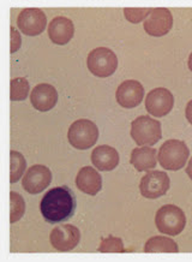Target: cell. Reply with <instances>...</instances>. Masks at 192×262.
<instances>
[{
  "mask_svg": "<svg viewBox=\"0 0 192 262\" xmlns=\"http://www.w3.org/2000/svg\"><path fill=\"white\" fill-rule=\"evenodd\" d=\"M77 189L87 195L95 196L102 189V177L90 166L81 168L76 177Z\"/></svg>",
  "mask_w": 192,
  "mask_h": 262,
  "instance_id": "2e32d148",
  "label": "cell"
},
{
  "mask_svg": "<svg viewBox=\"0 0 192 262\" xmlns=\"http://www.w3.org/2000/svg\"><path fill=\"white\" fill-rule=\"evenodd\" d=\"M131 165L138 172L154 170L156 167V149L150 147L135 148L131 153Z\"/></svg>",
  "mask_w": 192,
  "mask_h": 262,
  "instance_id": "ac0fdd59",
  "label": "cell"
},
{
  "mask_svg": "<svg viewBox=\"0 0 192 262\" xmlns=\"http://www.w3.org/2000/svg\"><path fill=\"white\" fill-rule=\"evenodd\" d=\"M22 39H20L19 33L17 32L15 27H11V53H15L20 48Z\"/></svg>",
  "mask_w": 192,
  "mask_h": 262,
  "instance_id": "d4e9b609",
  "label": "cell"
},
{
  "mask_svg": "<svg viewBox=\"0 0 192 262\" xmlns=\"http://www.w3.org/2000/svg\"><path fill=\"white\" fill-rule=\"evenodd\" d=\"M144 98V88L138 81H125L116 89V101L122 107H137Z\"/></svg>",
  "mask_w": 192,
  "mask_h": 262,
  "instance_id": "4fadbf2b",
  "label": "cell"
},
{
  "mask_svg": "<svg viewBox=\"0 0 192 262\" xmlns=\"http://www.w3.org/2000/svg\"><path fill=\"white\" fill-rule=\"evenodd\" d=\"M100 253H125L124 244L122 238L119 237L109 236L108 238L101 241L100 247H99Z\"/></svg>",
  "mask_w": 192,
  "mask_h": 262,
  "instance_id": "603a6c76",
  "label": "cell"
},
{
  "mask_svg": "<svg viewBox=\"0 0 192 262\" xmlns=\"http://www.w3.org/2000/svg\"><path fill=\"white\" fill-rule=\"evenodd\" d=\"M157 230L168 236H177L183 232L186 225V216L183 209L174 205L162 206L155 216Z\"/></svg>",
  "mask_w": 192,
  "mask_h": 262,
  "instance_id": "277c9868",
  "label": "cell"
},
{
  "mask_svg": "<svg viewBox=\"0 0 192 262\" xmlns=\"http://www.w3.org/2000/svg\"><path fill=\"white\" fill-rule=\"evenodd\" d=\"M131 137L140 147L154 146L162 137L161 123L149 116H140L131 123Z\"/></svg>",
  "mask_w": 192,
  "mask_h": 262,
  "instance_id": "3957f363",
  "label": "cell"
},
{
  "mask_svg": "<svg viewBox=\"0 0 192 262\" xmlns=\"http://www.w3.org/2000/svg\"><path fill=\"white\" fill-rule=\"evenodd\" d=\"M185 115H186V119L188 120V123L192 125V100L187 103L186 110H185Z\"/></svg>",
  "mask_w": 192,
  "mask_h": 262,
  "instance_id": "484cf974",
  "label": "cell"
},
{
  "mask_svg": "<svg viewBox=\"0 0 192 262\" xmlns=\"http://www.w3.org/2000/svg\"><path fill=\"white\" fill-rule=\"evenodd\" d=\"M186 173H187V176L188 177H190V179L192 181V158H191V160L188 161V165H187V167H186Z\"/></svg>",
  "mask_w": 192,
  "mask_h": 262,
  "instance_id": "4316f807",
  "label": "cell"
},
{
  "mask_svg": "<svg viewBox=\"0 0 192 262\" xmlns=\"http://www.w3.org/2000/svg\"><path fill=\"white\" fill-rule=\"evenodd\" d=\"M77 202L68 187H57L48 190L41 200V214L50 224H57L70 219L76 211Z\"/></svg>",
  "mask_w": 192,
  "mask_h": 262,
  "instance_id": "6da1fadb",
  "label": "cell"
},
{
  "mask_svg": "<svg viewBox=\"0 0 192 262\" xmlns=\"http://www.w3.org/2000/svg\"><path fill=\"white\" fill-rule=\"evenodd\" d=\"M188 155L190 150L186 143L179 140H168L160 147L157 160L163 170L178 171L185 166Z\"/></svg>",
  "mask_w": 192,
  "mask_h": 262,
  "instance_id": "7a4b0ae2",
  "label": "cell"
},
{
  "mask_svg": "<svg viewBox=\"0 0 192 262\" xmlns=\"http://www.w3.org/2000/svg\"><path fill=\"white\" fill-rule=\"evenodd\" d=\"M173 27V16L168 9H153L147 19L144 20L143 28L150 36L161 37L167 35Z\"/></svg>",
  "mask_w": 192,
  "mask_h": 262,
  "instance_id": "ba28073f",
  "label": "cell"
},
{
  "mask_svg": "<svg viewBox=\"0 0 192 262\" xmlns=\"http://www.w3.org/2000/svg\"><path fill=\"white\" fill-rule=\"evenodd\" d=\"M17 26L24 35L37 36L46 29L47 17L40 9H24L17 18Z\"/></svg>",
  "mask_w": 192,
  "mask_h": 262,
  "instance_id": "9c48e42d",
  "label": "cell"
},
{
  "mask_svg": "<svg viewBox=\"0 0 192 262\" xmlns=\"http://www.w3.org/2000/svg\"><path fill=\"white\" fill-rule=\"evenodd\" d=\"M75 34V26L66 17H56L48 26V36L53 43L66 45Z\"/></svg>",
  "mask_w": 192,
  "mask_h": 262,
  "instance_id": "9a60e30c",
  "label": "cell"
},
{
  "mask_svg": "<svg viewBox=\"0 0 192 262\" xmlns=\"http://www.w3.org/2000/svg\"><path fill=\"white\" fill-rule=\"evenodd\" d=\"M11 177H10V182L16 183L18 182L20 177H22L24 171L27 167V161L24 157L18 151L11 150Z\"/></svg>",
  "mask_w": 192,
  "mask_h": 262,
  "instance_id": "ffe728a7",
  "label": "cell"
},
{
  "mask_svg": "<svg viewBox=\"0 0 192 262\" xmlns=\"http://www.w3.org/2000/svg\"><path fill=\"white\" fill-rule=\"evenodd\" d=\"M10 202H11V215H10V223L15 224L22 218L26 212V202L22 196L15 191L10 192Z\"/></svg>",
  "mask_w": 192,
  "mask_h": 262,
  "instance_id": "7402d4cb",
  "label": "cell"
},
{
  "mask_svg": "<svg viewBox=\"0 0 192 262\" xmlns=\"http://www.w3.org/2000/svg\"><path fill=\"white\" fill-rule=\"evenodd\" d=\"M171 185L170 177L166 172L150 171L142 178L139 190L146 199H159L168 191Z\"/></svg>",
  "mask_w": 192,
  "mask_h": 262,
  "instance_id": "52a82bcc",
  "label": "cell"
},
{
  "mask_svg": "<svg viewBox=\"0 0 192 262\" xmlns=\"http://www.w3.org/2000/svg\"><path fill=\"white\" fill-rule=\"evenodd\" d=\"M174 106L173 94L166 88H155L148 93L146 99V108L150 115L157 118L167 116Z\"/></svg>",
  "mask_w": 192,
  "mask_h": 262,
  "instance_id": "30bf717a",
  "label": "cell"
},
{
  "mask_svg": "<svg viewBox=\"0 0 192 262\" xmlns=\"http://www.w3.org/2000/svg\"><path fill=\"white\" fill-rule=\"evenodd\" d=\"M99 129L95 123L88 119H80L71 124L67 140L76 149H89L98 142Z\"/></svg>",
  "mask_w": 192,
  "mask_h": 262,
  "instance_id": "5b68a950",
  "label": "cell"
},
{
  "mask_svg": "<svg viewBox=\"0 0 192 262\" xmlns=\"http://www.w3.org/2000/svg\"><path fill=\"white\" fill-rule=\"evenodd\" d=\"M179 248L173 239L168 237L155 236L148 239L144 247V253H178Z\"/></svg>",
  "mask_w": 192,
  "mask_h": 262,
  "instance_id": "d6986e66",
  "label": "cell"
},
{
  "mask_svg": "<svg viewBox=\"0 0 192 262\" xmlns=\"http://www.w3.org/2000/svg\"><path fill=\"white\" fill-rule=\"evenodd\" d=\"M51 244L61 253L74 250L81 241V232L74 225H61L53 229L50 236Z\"/></svg>",
  "mask_w": 192,
  "mask_h": 262,
  "instance_id": "7c38bea8",
  "label": "cell"
},
{
  "mask_svg": "<svg viewBox=\"0 0 192 262\" xmlns=\"http://www.w3.org/2000/svg\"><path fill=\"white\" fill-rule=\"evenodd\" d=\"M30 101L34 108L39 112L51 111L58 102V92L53 85L41 83L33 89Z\"/></svg>",
  "mask_w": 192,
  "mask_h": 262,
  "instance_id": "5bb4252c",
  "label": "cell"
},
{
  "mask_svg": "<svg viewBox=\"0 0 192 262\" xmlns=\"http://www.w3.org/2000/svg\"><path fill=\"white\" fill-rule=\"evenodd\" d=\"M87 67L92 75L105 78L114 74L118 68V58L112 50L99 47L89 53Z\"/></svg>",
  "mask_w": 192,
  "mask_h": 262,
  "instance_id": "8992f818",
  "label": "cell"
},
{
  "mask_svg": "<svg viewBox=\"0 0 192 262\" xmlns=\"http://www.w3.org/2000/svg\"><path fill=\"white\" fill-rule=\"evenodd\" d=\"M153 9H125L124 15L125 18L131 23H139L142 22L144 18L149 16V13L152 12Z\"/></svg>",
  "mask_w": 192,
  "mask_h": 262,
  "instance_id": "cb8c5ba5",
  "label": "cell"
},
{
  "mask_svg": "<svg viewBox=\"0 0 192 262\" xmlns=\"http://www.w3.org/2000/svg\"><path fill=\"white\" fill-rule=\"evenodd\" d=\"M29 95V82L27 78L18 77L11 81V100L23 101Z\"/></svg>",
  "mask_w": 192,
  "mask_h": 262,
  "instance_id": "44dd1931",
  "label": "cell"
},
{
  "mask_svg": "<svg viewBox=\"0 0 192 262\" xmlns=\"http://www.w3.org/2000/svg\"><path fill=\"white\" fill-rule=\"evenodd\" d=\"M52 182V172L43 165H34L24 174L22 185L23 189L29 194H40Z\"/></svg>",
  "mask_w": 192,
  "mask_h": 262,
  "instance_id": "8fae6325",
  "label": "cell"
},
{
  "mask_svg": "<svg viewBox=\"0 0 192 262\" xmlns=\"http://www.w3.org/2000/svg\"><path fill=\"white\" fill-rule=\"evenodd\" d=\"M188 69H190V71L192 72V53L190 54V57H188Z\"/></svg>",
  "mask_w": 192,
  "mask_h": 262,
  "instance_id": "83f0119b",
  "label": "cell"
},
{
  "mask_svg": "<svg viewBox=\"0 0 192 262\" xmlns=\"http://www.w3.org/2000/svg\"><path fill=\"white\" fill-rule=\"evenodd\" d=\"M92 165L96 170L112 171L119 164V153L111 146H99L91 153Z\"/></svg>",
  "mask_w": 192,
  "mask_h": 262,
  "instance_id": "e0dca14e",
  "label": "cell"
}]
</instances>
